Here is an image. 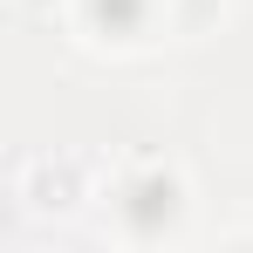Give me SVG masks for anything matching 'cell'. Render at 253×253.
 Masks as SVG:
<instances>
[{
	"mask_svg": "<svg viewBox=\"0 0 253 253\" xmlns=\"http://www.w3.org/2000/svg\"><path fill=\"white\" fill-rule=\"evenodd\" d=\"M226 21H233V0H178V48L212 42Z\"/></svg>",
	"mask_w": 253,
	"mask_h": 253,
	"instance_id": "4",
	"label": "cell"
},
{
	"mask_svg": "<svg viewBox=\"0 0 253 253\" xmlns=\"http://www.w3.org/2000/svg\"><path fill=\"white\" fill-rule=\"evenodd\" d=\"M89 233L124 253H171L199 240V178L178 151H117L103 158V192Z\"/></svg>",
	"mask_w": 253,
	"mask_h": 253,
	"instance_id": "1",
	"label": "cell"
},
{
	"mask_svg": "<svg viewBox=\"0 0 253 253\" xmlns=\"http://www.w3.org/2000/svg\"><path fill=\"white\" fill-rule=\"evenodd\" d=\"M14 14H28V21H62V0H14Z\"/></svg>",
	"mask_w": 253,
	"mask_h": 253,
	"instance_id": "5",
	"label": "cell"
},
{
	"mask_svg": "<svg viewBox=\"0 0 253 253\" xmlns=\"http://www.w3.org/2000/svg\"><path fill=\"white\" fill-rule=\"evenodd\" d=\"M62 42L89 62H151L178 48V0H62Z\"/></svg>",
	"mask_w": 253,
	"mask_h": 253,
	"instance_id": "2",
	"label": "cell"
},
{
	"mask_svg": "<svg viewBox=\"0 0 253 253\" xmlns=\"http://www.w3.org/2000/svg\"><path fill=\"white\" fill-rule=\"evenodd\" d=\"M7 192H14V212H21L28 226L76 233V226H89V212H96L103 158H96V151H35V158L14 165Z\"/></svg>",
	"mask_w": 253,
	"mask_h": 253,
	"instance_id": "3",
	"label": "cell"
}]
</instances>
